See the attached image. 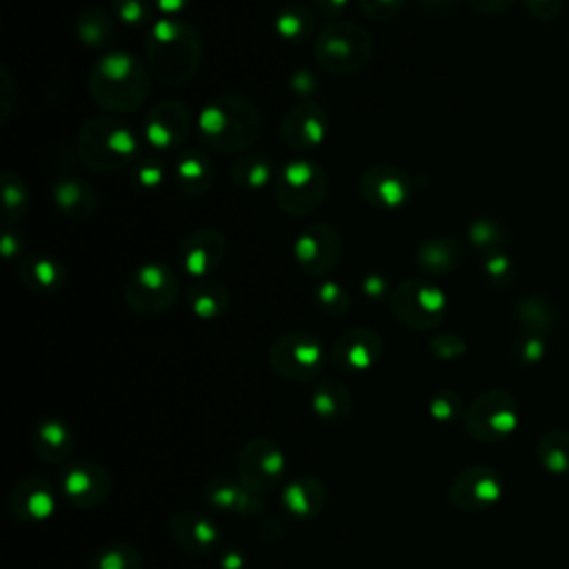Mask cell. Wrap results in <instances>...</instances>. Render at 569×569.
Instances as JSON below:
<instances>
[{
    "instance_id": "cell-49",
    "label": "cell",
    "mask_w": 569,
    "mask_h": 569,
    "mask_svg": "<svg viewBox=\"0 0 569 569\" xmlns=\"http://www.w3.org/2000/svg\"><path fill=\"white\" fill-rule=\"evenodd\" d=\"M411 2L420 13L429 18H442L456 9V0H411Z\"/></svg>"
},
{
    "instance_id": "cell-25",
    "label": "cell",
    "mask_w": 569,
    "mask_h": 569,
    "mask_svg": "<svg viewBox=\"0 0 569 569\" xmlns=\"http://www.w3.org/2000/svg\"><path fill=\"white\" fill-rule=\"evenodd\" d=\"M462 244L451 236H431L425 238L416 249V267L427 278L451 276L462 264Z\"/></svg>"
},
{
    "instance_id": "cell-5",
    "label": "cell",
    "mask_w": 569,
    "mask_h": 569,
    "mask_svg": "<svg viewBox=\"0 0 569 569\" xmlns=\"http://www.w3.org/2000/svg\"><path fill=\"white\" fill-rule=\"evenodd\" d=\"M371 56L373 36L356 22L331 20L313 36V58L331 76H353L371 62Z\"/></svg>"
},
{
    "instance_id": "cell-27",
    "label": "cell",
    "mask_w": 569,
    "mask_h": 569,
    "mask_svg": "<svg viewBox=\"0 0 569 569\" xmlns=\"http://www.w3.org/2000/svg\"><path fill=\"white\" fill-rule=\"evenodd\" d=\"M31 445L36 456L44 462H67L73 451V429L56 416L40 418L31 429Z\"/></svg>"
},
{
    "instance_id": "cell-53",
    "label": "cell",
    "mask_w": 569,
    "mask_h": 569,
    "mask_svg": "<svg viewBox=\"0 0 569 569\" xmlns=\"http://www.w3.org/2000/svg\"><path fill=\"white\" fill-rule=\"evenodd\" d=\"M193 0H153V7L164 13V18H173L182 13Z\"/></svg>"
},
{
    "instance_id": "cell-54",
    "label": "cell",
    "mask_w": 569,
    "mask_h": 569,
    "mask_svg": "<svg viewBox=\"0 0 569 569\" xmlns=\"http://www.w3.org/2000/svg\"><path fill=\"white\" fill-rule=\"evenodd\" d=\"M13 240H16V236H13L9 229H4V236H2V253H4L7 260H13L16 256L22 258V256H20V240H18V242H13Z\"/></svg>"
},
{
    "instance_id": "cell-28",
    "label": "cell",
    "mask_w": 569,
    "mask_h": 569,
    "mask_svg": "<svg viewBox=\"0 0 569 569\" xmlns=\"http://www.w3.org/2000/svg\"><path fill=\"white\" fill-rule=\"evenodd\" d=\"M173 180H176V189L182 196L198 198V196H204V193L211 191L213 180H216V171H213V164H211V160L204 151L184 149L176 158Z\"/></svg>"
},
{
    "instance_id": "cell-15",
    "label": "cell",
    "mask_w": 569,
    "mask_h": 569,
    "mask_svg": "<svg viewBox=\"0 0 569 569\" xmlns=\"http://www.w3.org/2000/svg\"><path fill=\"white\" fill-rule=\"evenodd\" d=\"M191 127L193 118L184 102L162 100L142 120V142L158 153L176 151L187 142Z\"/></svg>"
},
{
    "instance_id": "cell-10",
    "label": "cell",
    "mask_w": 569,
    "mask_h": 569,
    "mask_svg": "<svg viewBox=\"0 0 569 569\" xmlns=\"http://www.w3.org/2000/svg\"><path fill=\"white\" fill-rule=\"evenodd\" d=\"M180 296L178 273L162 262H144L136 267L122 287V298L131 311L140 316L167 313Z\"/></svg>"
},
{
    "instance_id": "cell-50",
    "label": "cell",
    "mask_w": 569,
    "mask_h": 569,
    "mask_svg": "<svg viewBox=\"0 0 569 569\" xmlns=\"http://www.w3.org/2000/svg\"><path fill=\"white\" fill-rule=\"evenodd\" d=\"M349 4L351 0H311V7L316 9V13L327 20L340 18L349 9Z\"/></svg>"
},
{
    "instance_id": "cell-17",
    "label": "cell",
    "mask_w": 569,
    "mask_h": 569,
    "mask_svg": "<svg viewBox=\"0 0 569 569\" xmlns=\"http://www.w3.org/2000/svg\"><path fill=\"white\" fill-rule=\"evenodd\" d=\"M329 133V116L316 100H298L280 122V138L284 147L296 153L318 149Z\"/></svg>"
},
{
    "instance_id": "cell-26",
    "label": "cell",
    "mask_w": 569,
    "mask_h": 569,
    "mask_svg": "<svg viewBox=\"0 0 569 569\" xmlns=\"http://www.w3.org/2000/svg\"><path fill=\"white\" fill-rule=\"evenodd\" d=\"M18 280L31 291L51 296L58 293L67 282V269L62 262L47 253H29L18 260Z\"/></svg>"
},
{
    "instance_id": "cell-3",
    "label": "cell",
    "mask_w": 569,
    "mask_h": 569,
    "mask_svg": "<svg viewBox=\"0 0 569 569\" xmlns=\"http://www.w3.org/2000/svg\"><path fill=\"white\" fill-rule=\"evenodd\" d=\"M144 58L156 80L169 87L184 84L202 62V38L193 24L162 18L149 29Z\"/></svg>"
},
{
    "instance_id": "cell-4",
    "label": "cell",
    "mask_w": 569,
    "mask_h": 569,
    "mask_svg": "<svg viewBox=\"0 0 569 569\" xmlns=\"http://www.w3.org/2000/svg\"><path fill=\"white\" fill-rule=\"evenodd\" d=\"M142 136L118 116L89 118L76 138V153L82 167L96 173L131 169L140 158Z\"/></svg>"
},
{
    "instance_id": "cell-22",
    "label": "cell",
    "mask_w": 569,
    "mask_h": 569,
    "mask_svg": "<svg viewBox=\"0 0 569 569\" xmlns=\"http://www.w3.org/2000/svg\"><path fill=\"white\" fill-rule=\"evenodd\" d=\"M385 340L376 329L353 327L342 331L331 347V362L345 373H365L380 360Z\"/></svg>"
},
{
    "instance_id": "cell-31",
    "label": "cell",
    "mask_w": 569,
    "mask_h": 569,
    "mask_svg": "<svg viewBox=\"0 0 569 569\" xmlns=\"http://www.w3.org/2000/svg\"><path fill=\"white\" fill-rule=\"evenodd\" d=\"M316 22H318V13L313 7L300 4V2H289L278 9V13L273 18V29L280 40H284L289 44H300L318 33Z\"/></svg>"
},
{
    "instance_id": "cell-34",
    "label": "cell",
    "mask_w": 569,
    "mask_h": 569,
    "mask_svg": "<svg viewBox=\"0 0 569 569\" xmlns=\"http://www.w3.org/2000/svg\"><path fill=\"white\" fill-rule=\"evenodd\" d=\"M513 318L520 325V329L549 336V331L553 329V322H556V311L545 296L527 293L516 300Z\"/></svg>"
},
{
    "instance_id": "cell-30",
    "label": "cell",
    "mask_w": 569,
    "mask_h": 569,
    "mask_svg": "<svg viewBox=\"0 0 569 569\" xmlns=\"http://www.w3.org/2000/svg\"><path fill=\"white\" fill-rule=\"evenodd\" d=\"M189 311L200 320H216L224 316L231 307L229 289L216 278L196 280L184 293Z\"/></svg>"
},
{
    "instance_id": "cell-36",
    "label": "cell",
    "mask_w": 569,
    "mask_h": 569,
    "mask_svg": "<svg viewBox=\"0 0 569 569\" xmlns=\"http://www.w3.org/2000/svg\"><path fill=\"white\" fill-rule=\"evenodd\" d=\"M89 569H144V558L131 542L113 540L91 553Z\"/></svg>"
},
{
    "instance_id": "cell-40",
    "label": "cell",
    "mask_w": 569,
    "mask_h": 569,
    "mask_svg": "<svg viewBox=\"0 0 569 569\" xmlns=\"http://www.w3.org/2000/svg\"><path fill=\"white\" fill-rule=\"evenodd\" d=\"M316 305L320 307V311L329 318H338V316H345L351 307V296L349 291L336 282V280H322L318 287H316Z\"/></svg>"
},
{
    "instance_id": "cell-35",
    "label": "cell",
    "mask_w": 569,
    "mask_h": 569,
    "mask_svg": "<svg viewBox=\"0 0 569 569\" xmlns=\"http://www.w3.org/2000/svg\"><path fill=\"white\" fill-rule=\"evenodd\" d=\"M536 458L545 471L553 476H569V431H545L536 445Z\"/></svg>"
},
{
    "instance_id": "cell-39",
    "label": "cell",
    "mask_w": 569,
    "mask_h": 569,
    "mask_svg": "<svg viewBox=\"0 0 569 569\" xmlns=\"http://www.w3.org/2000/svg\"><path fill=\"white\" fill-rule=\"evenodd\" d=\"M467 240L485 253L502 251L507 242V229L493 218H476L467 227Z\"/></svg>"
},
{
    "instance_id": "cell-12",
    "label": "cell",
    "mask_w": 569,
    "mask_h": 569,
    "mask_svg": "<svg viewBox=\"0 0 569 569\" xmlns=\"http://www.w3.org/2000/svg\"><path fill=\"white\" fill-rule=\"evenodd\" d=\"M447 496L458 511L482 513L502 500L505 480L489 465H469L453 476Z\"/></svg>"
},
{
    "instance_id": "cell-47",
    "label": "cell",
    "mask_w": 569,
    "mask_h": 569,
    "mask_svg": "<svg viewBox=\"0 0 569 569\" xmlns=\"http://www.w3.org/2000/svg\"><path fill=\"white\" fill-rule=\"evenodd\" d=\"M565 0H522L525 11L538 22H551L560 16Z\"/></svg>"
},
{
    "instance_id": "cell-52",
    "label": "cell",
    "mask_w": 569,
    "mask_h": 569,
    "mask_svg": "<svg viewBox=\"0 0 569 569\" xmlns=\"http://www.w3.org/2000/svg\"><path fill=\"white\" fill-rule=\"evenodd\" d=\"M247 558L240 549H224V553L220 556V569H244Z\"/></svg>"
},
{
    "instance_id": "cell-9",
    "label": "cell",
    "mask_w": 569,
    "mask_h": 569,
    "mask_svg": "<svg viewBox=\"0 0 569 569\" xmlns=\"http://www.w3.org/2000/svg\"><path fill=\"white\" fill-rule=\"evenodd\" d=\"M520 425L518 400L505 389H487L478 393L465 409V431L485 445L507 440Z\"/></svg>"
},
{
    "instance_id": "cell-55",
    "label": "cell",
    "mask_w": 569,
    "mask_h": 569,
    "mask_svg": "<svg viewBox=\"0 0 569 569\" xmlns=\"http://www.w3.org/2000/svg\"><path fill=\"white\" fill-rule=\"evenodd\" d=\"M567 40H569V36H567Z\"/></svg>"
},
{
    "instance_id": "cell-43",
    "label": "cell",
    "mask_w": 569,
    "mask_h": 569,
    "mask_svg": "<svg viewBox=\"0 0 569 569\" xmlns=\"http://www.w3.org/2000/svg\"><path fill=\"white\" fill-rule=\"evenodd\" d=\"M153 0H111V13L118 24L127 29H140L149 22Z\"/></svg>"
},
{
    "instance_id": "cell-45",
    "label": "cell",
    "mask_w": 569,
    "mask_h": 569,
    "mask_svg": "<svg viewBox=\"0 0 569 569\" xmlns=\"http://www.w3.org/2000/svg\"><path fill=\"white\" fill-rule=\"evenodd\" d=\"M429 351L438 360H453L467 351V340L456 331H440V333L431 336Z\"/></svg>"
},
{
    "instance_id": "cell-14",
    "label": "cell",
    "mask_w": 569,
    "mask_h": 569,
    "mask_svg": "<svg viewBox=\"0 0 569 569\" xmlns=\"http://www.w3.org/2000/svg\"><path fill=\"white\" fill-rule=\"evenodd\" d=\"M60 496L76 509H96L111 493V473L96 460H71L58 476Z\"/></svg>"
},
{
    "instance_id": "cell-19",
    "label": "cell",
    "mask_w": 569,
    "mask_h": 569,
    "mask_svg": "<svg viewBox=\"0 0 569 569\" xmlns=\"http://www.w3.org/2000/svg\"><path fill=\"white\" fill-rule=\"evenodd\" d=\"M167 529L173 545L191 556L216 553L222 545V531L218 522L204 511L180 509L169 516Z\"/></svg>"
},
{
    "instance_id": "cell-46",
    "label": "cell",
    "mask_w": 569,
    "mask_h": 569,
    "mask_svg": "<svg viewBox=\"0 0 569 569\" xmlns=\"http://www.w3.org/2000/svg\"><path fill=\"white\" fill-rule=\"evenodd\" d=\"M356 2L362 16H367L373 22H387L396 18L407 4V0H356Z\"/></svg>"
},
{
    "instance_id": "cell-44",
    "label": "cell",
    "mask_w": 569,
    "mask_h": 569,
    "mask_svg": "<svg viewBox=\"0 0 569 569\" xmlns=\"http://www.w3.org/2000/svg\"><path fill=\"white\" fill-rule=\"evenodd\" d=\"M131 169V184L138 191H156L164 180V162L156 156L138 158Z\"/></svg>"
},
{
    "instance_id": "cell-24",
    "label": "cell",
    "mask_w": 569,
    "mask_h": 569,
    "mask_svg": "<svg viewBox=\"0 0 569 569\" xmlns=\"http://www.w3.org/2000/svg\"><path fill=\"white\" fill-rule=\"evenodd\" d=\"M311 411L327 425H342L353 409V396L349 387L336 376H322L311 389Z\"/></svg>"
},
{
    "instance_id": "cell-16",
    "label": "cell",
    "mask_w": 569,
    "mask_h": 569,
    "mask_svg": "<svg viewBox=\"0 0 569 569\" xmlns=\"http://www.w3.org/2000/svg\"><path fill=\"white\" fill-rule=\"evenodd\" d=\"M360 198L376 209H400L411 200L413 180L396 164H371L358 178Z\"/></svg>"
},
{
    "instance_id": "cell-8",
    "label": "cell",
    "mask_w": 569,
    "mask_h": 569,
    "mask_svg": "<svg viewBox=\"0 0 569 569\" xmlns=\"http://www.w3.org/2000/svg\"><path fill=\"white\" fill-rule=\"evenodd\" d=\"M387 300L396 320L413 331L436 329L447 316V296L429 278L400 280Z\"/></svg>"
},
{
    "instance_id": "cell-21",
    "label": "cell",
    "mask_w": 569,
    "mask_h": 569,
    "mask_svg": "<svg viewBox=\"0 0 569 569\" xmlns=\"http://www.w3.org/2000/svg\"><path fill=\"white\" fill-rule=\"evenodd\" d=\"M200 496L202 502L218 513H231L238 518H258L264 513L262 496L249 489L238 476H213L204 480Z\"/></svg>"
},
{
    "instance_id": "cell-41",
    "label": "cell",
    "mask_w": 569,
    "mask_h": 569,
    "mask_svg": "<svg viewBox=\"0 0 569 569\" xmlns=\"http://www.w3.org/2000/svg\"><path fill=\"white\" fill-rule=\"evenodd\" d=\"M465 409L467 407L456 389H438L436 393H431V398L427 402V411H429L431 420H436L440 425H449V422L462 418Z\"/></svg>"
},
{
    "instance_id": "cell-6",
    "label": "cell",
    "mask_w": 569,
    "mask_h": 569,
    "mask_svg": "<svg viewBox=\"0 0 569 569\" xmlns=\"http://www.w3.org/2000/svg\"><path fill=\"white\" fill-rule=\"evenodd\" d=\"M329 193V178L325 169L307 158H298L278 169L273 180V196L280 211L293 218L313 213Z\"/></svg>"
},
{
    "instance_id": "cell-2",
    "label": "cell",
    "mask_w": 569,
    "mask_h": 569,
    "mask_svg": "<svg viewBox=\"0 0 569 569\" xmlns=\"http://www.w3.org/2000/svg\"><path fill=\"white\" fill-rule=\"evenodd\" d=\"M196 133L213 153H247L262 133V116L247 96L220 93L200 109Z\"/></svg>"
},
{
    "instance_id": "cell-23",
    "label": "cell",
    "mask_w": 569,
    "mask_h": 569,
    "mask_svg": "<svg viewBox=\"0 0 569 569\" xmlns=\"http://www.w3.org/2000/svg\"><path fill=\"white\" fill-rule=\"evenodd\" d=\"M280 505L293 520H313L327 507V487L316 476H296L284 482Z\"/></svg>"
},
{
    "instance_id": "cell-37",
    "label": "cell",
    "mask_w": 569,
    "mask_h": 569,
    "mask_svg": "<svg viewBox=\"0 0 569 569\" xmlns=\"http://www.w3.org/2000/svg\"><path fill=\"white\" fill-rule=\"evenodd\" d=\"M0 184H2V218H4V227L9 229L11 224L20 222L29 209V187L11 169L2 171Z\"/></svg>"
},
{
    "instance_id": "cell-38",
    "label": "cell",
    "mask_w": 569,
    "mask_h": 569,
    "mask_svg": "<svg viewBox=\"0 0 569 569\" xmlns=\"http://www.w3.org/2000/svg\"><path fill=\"white\" fill-rule=\"evenodd\" d=\"M547 353V336L520 329L509 345V362L518 369L536 367Z\"/></svg>"
},
{
    "instance_id": "cell-20",
    "label": "cell",
    "mask_w": 569,
    "mask_h": 569,
    "mask_svg": "<svg viewBox=\"0 0 569 569\" xmlns=\"http://www.w3.org/2000/svg\"><path fill=\"white\" fill-rule=\"evenodd\" d=\"M60 489L44 476L18 480L9 493V513L22 525L47 522L58 507Z\"/></svg>"
},
{
    "instance_id": "cell-13",
    "label": "cell",
    "mask_w": 569,
    "mask_h": 569,
    "mask_svg": "<svg viewBox=\"0 0 569 569\" xmlns=\"http://www.w3.org/2000/svg\"><path fill=\"white\" fill-rule=\"evenodd\" d=\"M293 258L307 276H329L342 260V236L338 227L331 222L307 224L293 242Z\"/></svg>"
},
{
    "instance_id": "cell-42",
    "label": "cell",
    "mask_w": 569,
    "mask_h": 569,
    "mask_svg": "<svg viewBox=\"0 0 569 569\" xmlns=\"http://www.w3.org/2000/svg\"><path fill=\"white\" fill-rule=\"evenodd\" d=\"M480 273L491 287H509L516 280V264L509 253L505 251H493L485 253L480 260Z\"/></svg>"
},
{
    "instance_id": "cell-33",
    "label": "cell",
    "mask_w": 569,
    "mask_h": 569,
    "mask_svg": "<svg viewBox=\"0 0 569 569\" xmlns=\"http://www.w3.org/2000/svg\"><path fill=\"white\" fill-rule=\"evenodd\" d=\"M229 178L231 182L242 189V191H260L264 189L271 180H276V173H273V162L269 156L264 153H258V151H247L242 153L231 171H229Z\"/></svg>"
},
{
    "instance_id": "cell-48",
    "label": "cell",
    "mask_w": 569,
    "mask_h": 569,
    "mask_svg": "<svg viewBox=\"0 0 569 569\" xmlns=\"http://www.w3.org/2000/svg\"><path fill=\"white\" fill-rule=\"evenodd\" d=\"M360 291L367 296V298H382L387 296L389 298V280L382 276V273H365V278L360 280Z\"/></svg>"
},
{
    "instance_id": "cell-11",
    "label": "cell",
    "mask_w": 569,
    "mask_h": 569,
    "mask_svg": "<svg viewBox=\"0 0 569 569\" xmlns=\"http://www.w3.org/2000/svg\"><path fill=\"white\" fill-rule=\"evenodd\" d=\"M287 471L282 447L264 436L249 438L236 456V476L256 493L273 491Z\"/></svg>"
},
{
    "instance_id": "cell-51",
    "label": "cell",
    "mask_w": 569,
    "mask_h": 569,
    "mask_svg": "<svg viewBox=\"0 0 569 569\" xmlns=\"http://www.w3.org/2000/svg\"><path fill=\"white\" fill-rule=\"evenodd\" d=\"M465 2L482 16H500L516 4V0H465Z\"/></svg>"
},
{
    "instance_id": "cell-29",
    "label": "cell",
    "mask_w": 569,
    "mask_h": 569,
    "mask_svg": "<svg viewBox=\"0 0 569 569\" xmlns=\"http://www.w3.org/2000/svg\"><path fill=\"white\" fill-rule=\"evenodd\" d=\"M51 200L56 209L71 220H87L98 209L96 191L76 176H60L51 182Z\"/></svg>"
},
{
    "instance_id": "cell-18",
    "label": "cell",
    "mask_w": 569,
    "mask_h": 569,
    "mask_svg": "<svg viewBox=\"0 0 569 569\" xmlns=\"http://www.w3.org/2000/svg\"><path fill=\"white\" fill-rule=\"evenodd\" d=\"M224 253H227L224 236L213 227H200L180 240L176 251L178 269L180 273L193 280L211 278L213 271L222 264Z\"/></svg>"
},
{
    "instance_id": "cell-32",
    "label": "cell",
    "mask_w": 569,
    "mask_h": 569,
    "mask_svg": "<svg viewBox=\"0 0 569 569\" xmlns=\"http://www.w3.org/2000/svg\"><path fill=\"white\" fill-rule=\"evenodd\" d=\"M116 18L102 7H87L76 18V36L89 49H104L116 38Z\"/></svg>"
},
{
    "instance_id": "cell-7",
    "label": "cell",
    "mask_w": 569,
    "mask_h": 569,
    "mask_svg": "<svg viewBox=\"0 0 569 569\" xmlns=\"http://www.w3.org/2000/svg\"><path fill=\"white\" fill-rule=\"evenodd\" d=\"M269 367L284 380L307 385L322 378V369L327 362L322 340L302 329L280 333L267 351Z\"/></svg>"
},
{
    "instance_id": "cell-1",
    "label": "cell",
    "mask_w": 569,
    "mask_h": 569,
    "mask_svg": "<svg viewBox=\"0 0 569 569\" xmlns=\"http://www.w3.org/2000/svg\"><path fill=\"white\" fill-rule=\"evenodd\" d=\"M89 96L98 109L111 116L138 111L153 89V76L136 56L107 51L89 69Z\"/></svg>"
}]
</instances>
